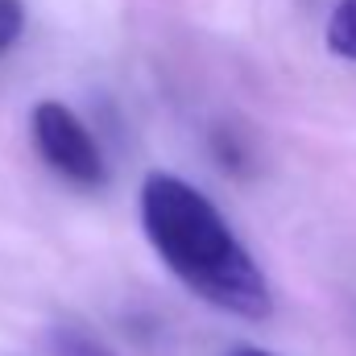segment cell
<instances>
[{
	"mask_svg": "<svg viewBox=\"0 0 356 356\" xmlns=\"http://www.w3.org/2000/svg\"><path fill=\"white\" fill-rule=\"evenodd\" d=\"M29 124H33V145L54 175L71 178L75 186H104L108 182V166H104V154H99L91 129L67 104L42 99L33 108Z\"/></svg>",
	"mask_w": 356,
	"mask_h": 356,
	"instance_id": "2",
	"label": "cell"
},
{
	"mask_svg": "<svg viewBox=\"0 0 356 356\" xmlns=\"http://www.w3.org/2000/svg\"><path fill=\"white\" fill-rule=\"evenodd\" d=\"M327 50L336 58H348L356 63V0H340L327 17Z\"/></svg>",
	"mask_w": 356,
	"mask_h": 356,
	"instance_id": "4",
	"label": "cell"
},
{
	"mask_svg": "<svg viewBox=\"0 0 356 356\" xmlns=\"http://www.w3.org/2000/svg\"><path fill=\"white\" fill-rule=\"evenodd\" d=\"M228 356H273V353H266V348H253V344H241V348H232Z\"/></svg>",
	"mask_w": 356,
	"mask_h": 356,
	"instance_id": "6",
	"label": "cell"
},
{
	"mask_svg": "<svg viewBox=\"0 0 356 356\" xmlns=\"http://www.w3.org/2000/svg\"><path fill=\"white\" fill-rule=\"evenodd\" d=\"M141 228L178 282L241 319H269L273 290L220 207L186 178L154 170L141 182Z\"/></svg>",
	"mask_w": 356,
	"mask_h": 356,
	"instance_id": "1",
	"label": "cell"
},
{
	"mask_svg": "<svg viewBox=\"0 0 356 356\" xmlns=\"http://www.w3.org/2000/svg\"><path fill=\"white\" fill-rule=\"evenodd\" d=\"M46 348H50V356H112V348H104L91 332L75 327V323H54L46 332Z\"/></svg>",
	"mask_w": 356,
	"mask_h": 356,
	"instance_id": "3",
	"label": "cell"
},
{
	"mask_svg": "<svg viewBox=\"0 0 356 356\" xmlns=\"http://www.w3.org/2000/svg\"><path fill=\"white\" fill-rule=\"evenodd\" d=\"M25 33V4L21 0H0V54H8Z\"/></svg>",
	"mask_w": 356,
	"mask_h": 356,
	"instance_id": "5",
	"label": "cell"
}]
</instances>
